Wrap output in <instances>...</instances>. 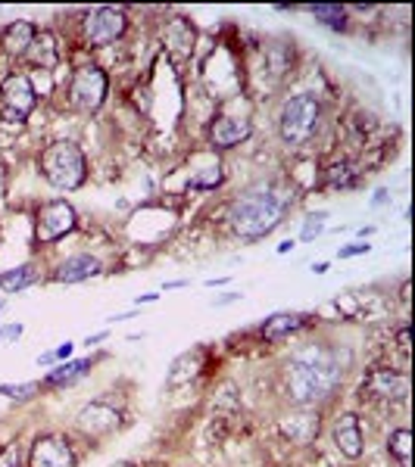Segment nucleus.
<instances>
[{"label":"nucleus","mask_w":415,"mask_h":467,"mask_svg":"<svg viewBox=\"0 0 415 467\" xmlns=\"http://www.w3.org/2000/svg\"><path fill=\"white\" fill-rule=\"evenodd\" d=\"M397 340H400V346H403V349H410V324H406V327H400Z\"/></svg>","instance_id":"obj_30"},{"label":"nucleus","mask_w":415,"mask_h":467,"mask_svg":"<svg viewBox=\"0 0 415 467\" xmlns=\"http://www.w3.org/2000/svg\"><path fill=\"white\" fill-rule=\"evenodd\" d=\"M319 119H322V106L312 94H297V97L285 100L278 112V135L287 147H303L310 137L316 135Z\"/></svg>","instance_id":"obj_4"},{"label":"nucleus","mask_w":415,"mask_h":467,"mask_svg":"<svg viewBox=\"0 0 415 467\" xmlns=\"http://www.w3.org/2000/svg\"><path fill=\"white\" fill-rule=\"evenodd\" d=\"M362 396L375 399H406L410 396V374L394 368H375L362 383Z\"/></svg>","instance_id":"obj_10"},{"label":"nucleus","mask_w":415,"mask_h":467,"mask_svg":"<svg viewBox=\"0 0 415 467\" xmlns=\"http://www.w3.org/2000/svg\"><path fill=\"white\" fill-rule=\"evenodd\" d=\"M328 268H331L328 262H316V265H312V271H316V274H325V271H328Z\"/></svg>","instance_id":"obj_34"},{"label":"nucleus","mask_w":415,"mask_h":467,"mask_svg":"<svg viewBox=\"0 0 415 467\" xmlns=\"http://www.w3.org/2000/svg\"><path fill=\"white\" fill-rule=\"evenodd\" d=\"M310 12L322 25H328V29H335V31L347 29V6H341V4H312Z\"/></svg>","instance_id":"obj_20"},{"label":"nucleus","mask_w":415,"mask_h":467,"mask_svg":"<svg viewBox=\"0 0 415 467\" xmlns=\"http://www.w3.org/2000/svg\"><path fill=\"white\" fill-rule=\"evenodd\" d=\"M41 393V383H0V396H6V399H16V402H29L35 399V396Z\"/></svg>","instance_id":"obj_23"},{"label":"nucleus","mask_w":415,"mask_h":467,"mask_svg":"<svg viewBox=\"0 0 415 467\" xmlns=\"http://www.w3.org/2000/svg\"><path fill=\"white\" fill-rule=\"evenodd\" d=\"M22 337V324H4L0 327V343H10V340Z\"/></svg>","instance_id":"obj_27"},{"label":"nucleus","mask_w":415,"mask_h":467,"mask_svg":"<svg viewBox=\"0 0 415 467\" xmlns=\"http://www.w3.org/2000/svg\"><path fill=\"white\" fill-rule=\"evenodd\" d=\"M54 356H56V362H62V358H69V356H72V343H62L60 349H54Z\"/></svg>","instance_id":"obj_29"},{"label":"nucleus","mask_w":415,"mask_h":467,"mask_svg":"<svg viewBox=\"0 0 415 467\" xmlns=\"http://www.w3.org/2000/svg\"><path fill=\"white\" fill-rule=\"evenodd\" d=\"M250 135H253V125H250V119H241V116H219L216 122L210 125V143L216 150L237 147V143H244Z\"/></svg>","instance_id":"obj_12"},{"label":"nucleus","mask_w":415,"mask_h":467,"mask_svg":"<svg viewBox=\"0 0 415 467\" xmlns=\"http://www.w3.org/2000/svg\"><path fill=\"white\" fill-rule=\"evenodd\" d=\"M335 446L344 458H360L362 455V424L360 414L344 412L335 421Z\"/></svg>","instance_id":"obj_14"},{"label":"nucleus","mask_w":415,"mask_h":467,"mask_svg":"<svg viewBox=\"0 0 415 467\" xmlns=\"http://www.w3.org/2000/svg\"><path fill=\"white\" fill-rule=\"evenodd\" d=\"M306 318H310V315L278 312V315H272V318L262 321L260 333H262L266 340H285V337H291V333H297L300 327H306Z\"/></svg>","instance_id":"obj_16"},{"label":"nucleus","mask_w":415,"mask_h":467,"mask_svg":"<svg viewBox=\"0 0 415 467\" xmlns=\"http://www.w3.org/2000/svg\"><path fill=\"white\" fill-rule=\"evenodd\" d=\"M54 362H56L54 352H44V356H37V365H44V368H47V365H54Z\"/></svg>","instance_id":"obj_31"},{"label":"nucleus","mask_w":415,"mask_h":467,"mask_svg":"<svg viewBox=\"0 0 415 467\" xmlns=\"http://www.w3.org/2000/svg\"><path fill=\"white\" fill-rule=\"evenodd\" d=\"M129 29V19L116 6H97L85 16V41L91 47H106V44H116L119 37Z\"/></svg>","instance_id":"obj_7"},{"label":"nucleus","mask_w":415,"mask_h":467,"mask_svg":"<svg viewBox=\"0 0 415 467\" xmlns=\"http://www.w3.org/2000/svg\"><path fill=\"white\" fill-rule=\"evenodd\" d=\"M387 449H391V455L400 462V467H412V430L410 427L394 430L391 439H387Z\"/></svg>","instance_id":"obj_21"},{"label":"nucleus","mask_w":415,"mask_h":467,"mask_svg":"<svg viewBox=\"0 0 415 467\" xmlns=\"http://www.w3.org/2000/svg\"><path fill=\"white\" fill-rule=\"evenodd\" d=\"M0 308H4V299H0Z\"/></svg>","instance_id":"obj_39"},{"label":"nucleus","mask_w":415,"mask_h":467,"mask_svg":"<svg viewBox=\"0 0 415 467\" xmlns=\"http://www.w3.org/2000/svg\"><path fill=\"white\" fill-rule=\"evenodd\" d=\"M35 35H37V25H31L29 19H19V22H10L4 29V35H0V47H4V53L12 56V60H22V56L29 53Z\"/></svg>","instance_id":"obj_15"},{"label":"nucleus","mask_w":415,"mask_h":467,"mask_svg":"<svg viewBox=\"0 0 415 467\" xmlns=\"http://www.w3.org/2000/svg\"><path fill=\"white\" fill-rule=\"evenodd\" d=\"M185 283H187V281H169L166 290H178V287H185Z\"/></svg>","instance_id":"obj_36"},{"label":"nucleus","mask_w":415,"mask_h":467,"mask_svg":"<svg viewBox=\"0 0 415 467\" xmlns=\"http://www.w3.org/2000/svg\"><path fill=\"white\" fill-rule=\"evenodd\" d=\"M325 231V212H316L303 222V240H316Z\"/></svg>","instance_id":"obj_26"},{"label":"nucleus","mask_w":415,"mask_h":467,"mask_svg":"<svg viewBox=\"0 0 415 467\" xmlns=\"http://www.w3.org/2000/svg\"><path fill=\"white\" fill-rule=\"evenodd\" d=\"M110 467H135V464H129V462H116V464H110Z\"/></svg>","instance_id":"obj_38"},{"label":"nucleus","mask_w":415,"mask_h":467,"mask_svg":"<svg viewBox=\"0 0 415 467\" xmlns=\"http://www.w3.org/2000/svg\"><path fill=\"white\" fill-rule=\"evenodd\" d=\"M219 184H222V168L210 166V168H203V172L194 175V178L187 181V191H216Z\"/></svg>","instance_id":"obj_22"},{"label":"nucleus","mask_w":415,"mask_h":467,"mask_svg":"<svg viewBox=\"0 0 415 467\" xmlns=\"http://www.w3.org/2000/svg\"><path fill=\"white\" fill-rule=\"evenodd\" d=\"M100 271H104V265H100L97 256H91V252H75V256L62 258V262L56 265L54 281L56 283H79V281H87V277H97Z\"/></svg>","instance_id":"obj_13"},{"label":"nucleus","mask_w":415,"mask_h":467,"mask_svg":"<svg viewBox=\"0 0 415 467\" xmlns=\"http://www.w3.org/2000/svg\"><path fill=\"white\" fill-rule=\"evenodd\" d=\"M91 368H94L91 358H75V362H66V365H60V368L50 371L44 387H69V383L81 381Z\"/></svg>","instance_id":"obj_18"},{"label":"nucleus","mask_w":415,"mask_h":467,"mask_svg":"<svg viewBox=\"0 0 415 467\" xmlns=\"http://www.w3.org/2000/svg\"><path fill=\"white\" fill-rule=\"evenodd\" d=\"M341 381H344V371L337 356L319 343L303 346V349L294 352L285 371L287 396H291L294 406H303V408L328 402L331 396H335V389L341 387Z\"/></svg>","instance_id":"obj_1"},{"label":"nucleus","mask_w":415,"mask_h":467,"mask_svg":"<svg viewBox=\"0 0 415 467\" xmlns=\"http://www.w3.org/2000/svg\"><path fill=\"white\" fill-rule=\"evenodd\" d=\"M100 340H106V331H100V333H94V337H87L85 343H87V346H94V343H100Z\"/></svg>","instance_id":"obj_33"},{"label":"nucleus","mask_w":415,"mask_h":467,"mask_svg":"<svg viewBox=\"0 0 415 467\" xmlns=\"http://www.w3.org/2000/svg\"><path fill=\"white\" fill-rule=\"evenodd\" d=\"M0 103H4V119L6 122H25L31 110L37 103L35 85L25 72H12L0 85Z\"/></svg>","instance_id":"obj_6"},{"label":"nucleus","mask_w":415,"mask_h":467,"mask_svg":"<svg viewBox=\"0 0 415 467\" xmlns=\"http://www.w3.org/2000/svg\"><path fill=\"white\" fill-rule=\"evenodd\" d=\"M37 281H41V271L35 265H19V268H10L0 274V290L4 293H22L25 287H31Z\"/></svg>","instance_id":"obj_19"},{"label":"nucleus","mask_w":415,"mask_h":467,"mask_svg":"<svg viewBox=\"0 0 415 467\" xmlns=\"http://www.w3.org/2000/svg\"><path fill=\"white\" fill-rule=\"evenodd\" d=\"M291 250H294V240H285V243L278 246V252H281V256H285V252H291Z\"/></svg>","instance_id":"obj_35"},{"label":"nucleus","mask_w":415,"mask_h":467,"mask_svg":"<svg viewBox=\"0 0 415 467\" xmlns=\"http://www.w3.org/2000/svg\"><path fill=\"white\" fill-rule=\"evenodd\" d=\"M156 299H160V293H147V296H137V306H141V302H156Z\"/></svg>","instance_id":"obj_32"},{"label":"nucleus","mask_w":415,"mask_h":467,"mask_svg":"<svg viewBox=\"0 0 415 467\" xmlns=\"http://www.w3.org/2000/svg\"><path fill=\"white\" fill-rule=\"evenodd\" d=\"M372 246L369 243H353V246H344L341 250V258H350V256H362V252H369Z\"/></svg>","instance_id":"obj_28"},{"label":"nucleus","mask_w":415,"mask_h":467,"mask_svg":"<svg viewBox=\"0 0 415 467\" xmlns=\"http://www.w3.org/2000/svg\"><path fill=\"white\" fill-rule=\"evenodd\" d=\"M75 209L66 200H47L35 216V237L37 243H54V240L66 237L75 228Z\"/></svg>","instance_id":"obj_8"},{"label":"nucleus","mask_w":415,"mask_h":467,"mask_svg":"<svg viewBox=\"0 0 415 467\" xmlns=\"http://www.w3.org/2000/svg\"><path fill=\"white\" fill-rule=\"evenodd\" d=\"M328 184H331V187H353V184H356V175L350 172L347 162H344V166L337 162V166L331 168V175H328Z\"/></svg>","instance_id":"obj_24"},{"label":"nucleus","mask_w":415,"mask_h":467,"mask_svg":"<svg viewBox=\"0 0 415 467\" xmlns=\"http://www.w3.org/2000/svg\"><path fill=\"white\" fill-rule=\"evenodd\" d=\"M119 418L122 414H119L116 406H110L106 399H94L79 412V427L87 437H106L119 427Z\"/></svg>","instance_id":"obj_11"},{"label":"nucleus","mask_w":415,"mask_h":467,"mask_svg":"<svg viewBox=\"0 0 415 467\" xmlns=\"http://www.w3.org/2000/svg\"><path fill=\"white\" fill-rule=\"evenodd\" d=\"M41 175L56 187V191H75V187L85 184L87 178V162L85 153L79 150V143L72 141H56L37 160Z\"/></svg>","instance_id":"obj_3"},{"label":"nucleus","mask_w":415,"mask_h":467,"mask_svg":"<svg viewBox=\"0 0 415 467\" xmlns=\"http://www.w3.org/2000/svg\"><path fill=\"white\" fill-rule=\"evenodd\" d=\"M29 467H75V452L56 433H44L31 443Z\"/></svg>","instance_id":"obj_9"},{"label":"nucleus","mask_w":415,"mask_h":467,"mask_svg":"<svg viewBox=\"0 0 415 467\" xmlns=\"http://www.w3.org/2000/svg\"><path fill=\"white\" fill-rule=\"evenodd\" d=\"M0 467H22V446H19L16 439L0 452Z\"/></svg>","instance_id":"obj_25"},{"label":"nucleus","mask_w":415,"mask_h":467,"mask_svg":"<svg viewBox=\"0 0 415 467\" xmlns=\"http://www.w3.org/2000/svg\"><path fill=\"white\" fill-rule=\"evenodd\" d=\"M294 193L278 181H256L231 203V228L241 240H262L285 222Z\"/></svg>","instance_id":"obj_2"},{"label":"nucleus","mask_w":415,"mask_h":467,"mask_svg":"<svg viewBox=\"0 0 415 467\" xmlns=\"http://www.w3.org/2000/svg\"><path fill=\"white\" fill-rule=\"evenodd\" d=\"M25 56H29L35 66L54 69L56 60H60V50H56V37L50 35V31H37L35 41H31V47H29V53H25Z\"/></svg>","instance_id":"obj_17"},{"label":"nucleus","mask_w":415,"mask_h":467,"mask_svg":"<svg viewBox=\"0 0 415 467\" xmlns=\"http://www.w3.org/2000/svg\"><path fill=\"white\" fill-rule=\"evenodd\" d=\"M106 87H110V81H106L104 69L100 66H79L72 72V81H69V100H72V106H79V110L94 112V110L104 106Z\"/></svg>","instance_id":"obj_5"},{"label":"nucleus","mask_w":415,"mask_h":467,"mask_svg":"<svg viewBox=\"0 0 415 467\" xmlns=\"http://www.w3.org/2000/svg\"><path fill=\"white\" fill-rule=\"evenodd\" d=\"M4 191H6V175H4V168H0V197H4Z\"/></svg>","instance_id":"obj_37"}]
</instances>
